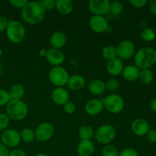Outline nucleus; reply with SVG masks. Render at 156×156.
<instances>
[{
	"label": "nucleus",
	"mask_w": 156,
	"mask_h": 156,
	"mask_svg": "<svg viewBox=\"0 0 156 156\" xmlns=\"http://www.w3.org/2000/svg\"><path fill=\"white\" fill-rule=\"evenodd\" d=\"M21 18L29 24H37L44 20L46 11L41 2H28L27 4L21 9Z\"/></svg>",
	"instance_id": "obj_1"
},
{
	"label": "nucleus",
	"mask_w": 156,
	"mask_h": 156,
	"mask_svg": "<svg viewBox=\"0 0 156 156\" xmlns=\"http://www.w3.org/2000/svg\"><path fill=\"white\" fill-rule=\"evenodd\" d=\"M134 62L140 70L150 69L156 62V51L149 47L140 48L134 55Z\"/></svg>",
	"instance_id": "obj_2"
},
{
	"label": "nucleus",
	"mask_w": 156,
	"mask_h": 156,
	"mask_svg": "<svg viewBox=\"0 0 156 156\" xmlns=\"http://www.w3.org/2000/svg\"><path fill=\"white\" fill-rule=\"evenodd\" d=\"M28 107L22 100H12L6 105V113L10 120L21 121L27 117L28 114Z\"/></svg>",
	"instance_id": "obj_3"
},
{
	"label": "nucleus",
	"mask_w": 156,
	"mask_h": 156,
	"mask_svg": "<svg viewBox=\"0 0 156 156\" xmlns=\"http://www.w3.org/2000/svg\"><path fill=\"white\" fill-rule=\"evenodd\" d=\"M5 31L8 39L14 44L21 43L26 35L25 27L18 21H9Z\"/></svg>",
	"instance_id": "obj_4"
},
{
	"label": "nucleus",
	"mask_w": 156,
	"mask_h": 156,
	"mask_svg": "<svg viewBox=\"0 0 156 156\" xmlns=\"http://www.w3.org/2000/svg\"><path fill=\"white\" fill-rule=\"evenodd\" d=\"M117 132L114 126L111 124H103L99 126L94 133L96 141L102 145H108L116 138Z\"/></svg>",
	"instance_id": "obj_5"
},
{
	"label": "nucleus",
	"mask_w": 156,
	"mask_h": 156,
	"mask_svg": "<svg viewBox=\"0 0 156 156\" xmlns=\"http://www.w3.org/2000/svg\"><path fill=\"white\" fill-rule=\"evenodd\" d=\"M104 108L111 114H120L124 109L125 103L123 98L118 94H111L104 98Z\"/></svg>",
	"instance_id": "obj_6"
},
{
	"label": "nucleus",
	"mask_w": 156,
	"mask_h": 156,
	"mask_svg": "<svg viewBox=\"0 0 156 156\" xmlns=\"http://www.w3.org/2000/svg\"><path fill=\"white\" fill-rule=\"evenodd\" d=\"M50 83L56 88H61L67 85L69 75L67 70L62 66L53 67L48 73Z\"/></svg>",
	"instance_id": "obj_7"
},
{
	"label": "nucleus",
	"mask_w": 156,
	"mask_h": 156,
	"mask_svg": "<svg viewBox=\"0 0 156 156\" xmlns=\"http://www.w3.org/2000/svg\"><path fill=\"white\" fill-rule=\"evenodd\" d=\"M55 128L51 123L43 122L37 126L35 129V138L36 140L41 143H44L50 140L53 136Z\"/></svg>",
	"instance_id": "obj_8"
},
{
	"label": "nucleus",
	"mask_w": 156,
	"mask_h": 156,
	"mask_svg": "<svg viewBox=\"0 0 156 156\" xmlns=\"http://www.w3.org/2000/svg\"><path fill=\"white\" fill-rule=\"evenodd\" d=\"M117 57L121 60H126L135 55L136 47L133 42L129 40H123L120 41L117 46Z\"/></svg>",
	"instance_id": "obj_9"
},
{
	"label": "nucleus",
	"mask_w": 156,
	"mask_h": 156,
	"mask_svg": "<svg viewBox=\"0 0 156 156\" xmlns=\"http://www.w3.org/2000/svg\"><path fill=\"white\" fill-rule=\"evenodd\" d=\"M111 2L108 0H91L88 3V9L94 15L105 16L110 13Z\"/></svg>",
	"instance_id": "obj_10"
},
{
	"label": "nucleus",
	"mask_w": 156,
	"mask_h": 156,
	"mask_svg": "<svg viewBox=\"0 0 156 156\" xmlns=\"http://www.w3.org/2000/svg\"><path fill=\"white\" fill-rule=\"evenodd\" d=\"M1 141L8 148H15L21 142L20 133L14 129H5L1 135Z\"/></svg>",
	"instance_id": "obj_11"
},
{
	"label": "nucleus",
	"mask_w": 156,
	"mask_h": 156,
	"mask_svg": "<svg viewBox=\"0 0 156 156\" xmlns=\"http://www.w3.org/2000/svg\"><path fill=\"white\" fill-rule=\"evenodd\" d=\"M90 28L97 34L105 33L109 27V23L105 16L93 15L89 20Z\"/></svg>",
	"instance_id": "obj_12"
},
{
	"label": "nucleus",
	"mask_w": 156,
	"mask_h": 156,
	"mask_svg": "<svg viewBox=\"0 0 156 156\" xmlns=\"http://www.w3.org/2000/svg\"><path fill=\"white\" fill-rule=\"evenodd\" d=\"M130 128L132 132L138 136H143L150 129L149 122L143 118H136L131 123Z\"/></svg>",
	"instance_id": "obj_13"
},
{
	"label": "nucleus",
	"mask_w": 156,
	"mask_h": 156,
	"mask_svg": "<svg viewBox=\"0 0 156 156\" xmlns=\"http://www.w3.org/2000/svg\"><path fill=\"white\" fill-rule=\"evenodd\" d=\"M45 58L53 67L61 66L65 61V54L61 50L51 48L47 50V54Z\"/></svg>",
	"instance_id": "obj_14"
},
{
	"label": "nucleus",
	"mask_w": 156,
	"mask_h": 156,
	"mask_svg": "<svg viewBox=\"0 0 156 156\" xmlns=\"http://www.w3.org/2000/svg\"><path fill=\"white\" fill-rule=\"evenodd\" d=\"M104 109L102 100L98 98L90 99L85 103V111L88 115L94 117L100 114Z\"/></svg>",
	"instance_id": "obj_15"
},
{
	"label": "nucleus",
	"mask_w": 156,
	"mask_h": 156,
	"mask_svg": "<svg viewBox=\"0 0 156 156\" xmlns=\"http://www.w3.org/2000/svg\"><path fill=\"white\" fill-rule=\"evenodd\" d=\"M51 99L56 105L63 106L69 101V94L68 91L63 87L56 88L52 91Z\"/></svg>",
	"instance_id": "obj_16"
},
{
	"label": "nucleus",
	"mask_w": 156,
	"mask_h": 156,
	"mask_svg": "<svg viewBox=\"0 0 156 156\" xmlns=\"http://www.w3.org/2000/svg\"><path fill=\"white\" fill-rule=\"evenodd\" d=\"M123 67H124V65H123V60L119 59L118 57L108 60L106 64V70L108 73L114 77L122 74Z\"/></svg>",
	"instance_id": "obj_17"
},
{
	"label": "nucleus",
	"mask_w": 156,
	"mask_h": 156,
	"mask_svg": "<svg viewBox=\"0 0 156 156\" xmlns=\"http://www.w3.org/2000/svg\"><path fill=\"white\" fill-rule=\"evenodd\" d=\"M140 69L135 65H127L123 67L122 72V76L123 79L128 82H134L139 79Z\"/></svg>",
	"instance_id": "obj_18"
},
{
	"label": "nucleus",
	"mask_w": 156,
	"mask_h": 156,
	"mask_svg": "<svg viewBox=\"0 0 156 156\" xmlns=\"http://www.w3.org/2000/svg\"><path fill=\"white\" fill-rule=\"evenodd\" d=\"M95 147L91 140H81L77 147L79 156H91L94 154Z\"/></svg>",
	"instance_id": "obj_19"
},
{
	"label": "nucleus",
	"mask_w": 156,
	"mask_h": 156,
	"mask_svg": "<svg viewBox=\"0 0 156 156\" xmlns=\"http://www.w3.org/2000/svg\"><path fill=\"white\" fill-rule=\"evenodd\" d=\"M66 36L62 31L58 30L50 36V43L52 48L60 50L66 44Z\"/></svg>",
	"instance_id": "obj_20"
},
{
	"label": "nucleus",
	"mask_w": 156,
	"mask_h": 156,
	"mask_svg": "<svg viewBox=\"0 0 156 156\" xmlns=\"http://www.w3.org/2000/svg\"><path fill=\"white\" fill-rule=\"evenodd\" d=\"M88 89L91 94L95 96L102 95L105 92V82L99 79H94L90 81Z\"/></svg>",
	"instance_id": "obj_21"
},
{
	"label": "nucleus",
	"mask_w": 156,
	"mask_h": 156,
	"mask_svg": "<svg viewBox=\"0 0 156 156\" xmlns=\"http://www.w3.org/2000/svg\"><path fill=\"white\" fill-rule=\"evenodd\" d=\"M85 85V79L81 75H73L69 78L67 85L72 91H79L82 89Z\"/></svg>",
	"instance_id": "obj_22"
},
{
	"label": "nucleus",
	"mask_w": 156,
	"mask_h": 156,
	"mask_svg": "<svg viewBox=\"0 0 156 156\" xmlns=\"http://www.w3.org/2000/svg\"><path fill=\"white\" fill-rule=\"evenodd\" d=\"M73 8H74V4L71 0H56V1L55 9L61 15H69L73 11Z\"/></svg>",
	"instance_id": "obj_23"
},
{
	"label": "nucleus",
	"mask_w": 156,
	"mask_h": 156,
	"mask_svg": "<svg viewBox=\"0 0 156 156\" xmlns=\"http://www.w3.org/2000/svg\"><path fill=\"white\" fill-rule=\"evenodd\" d=\"M11 99L12 100H22L25 94V89L21 84H14L9 91Z\"/></svg>",
	"instance_id": "obj_24"
},
{
	"label": "nucleus",
	"mask_w": 156,
	"mask_h": 156,
	"mask_svg": "<svg viewBox=\"0 0 156 156\" xmlns=\"http://www.w3.org/2000/svg\"><path fill=\"white\" fill-rule=\"evenodd\" d=\"M94 135V129L88 125H83L79 128V136L81 140H91Z\"/></svg>",
	"instance_id": "obj_25"
},
{
	"label": "nucleus",
	"mask_w": 156,
	"mask_h": 156,
	"mask_svg": "<svg viewBox=\"0 0 156 156\" xmlns=\"http://www.w3.org/2000/svg\"><path fill=\"white\" fill-rule=\"evenodd\" d=\"M101 56L106 60H111V59H114L117 57V49L116 47L113 45L105 46L101 51Z\"/></svg>",
	"instance_id": "obj_26"
},
{
	"label": "nucleus",
	"mask_w": 156,
	"mask_h": 156,
	"mask_svg": "<svg viewBox=\"0 0 156 156\" xmlns=\"http://www.w3.org/2000/svg\"><path fill=\"white\" fill-rule=\"evenodd\" d=\"M21 141L26 143H33L36 140L34 131L30 128H24L20 133Z\"/></svg>",
	"instance_id": "obj_27"
},
{
	"label": "nucleus",
	"mask_w": 156,
	"mask_h": 156,
	"mask_svg": "<svg viewBox=\"0 0 156 156\" xmlns=\"http://www.w3.org/2000/svg\"><path fill=\"white\" fill-rule=\"evenodd\" d=\"M139 79L143 82V84L149 85L153 81L154 75L152 70L150 69H141L140 73V77Z\"/></svg>",
	"instance_id": "obj_28"
},
{
	"label": "nucleus",
	"mask_w": 156,
	"mask_h": 156,
	"mask_svg": "<svg viewBox=\"0 0 156 156\" xmlns=\"http://www.w3.org/2000/svg\"><path fill=\"white\" fill-rule=\"evenodd\" d=\"M123 5L120 1H113L111 2L110 5V13L113 15H119L123 12Z\"/></svg>",
	"instance_id": "obj_29"
},
{
	"label": "nucleus",
	"mask_w": 156,
	"mask_h": 156,
	"mask_svg": "<svg viewBox=\"0 0 156 156\" xmlns=\"http://www.w3.org/2000/svg\"><path fill=\"white\" fill-rule=\"evenodd\" d=\"M103 156H119V151L115 146L111 144L106 145L102 149Z\"/></svg>",
	"instance_id": "obj_30"
},
{
	"label": "nucleus",
	"mask_w": 156,
	"mask_h": 156,
	"mask_svg": "<svg viewBox=\"0 0 156 156\" xmlns=\"http://www.w3.org/2000/svg\"><path fill=\"white\" fill-rule=\"evenodd\" d=\"M105 89L108 90L111 92H114V91H117L120 88V82L118 80L111 78V79H108L106 82L105 83Z\"/></svg>",
	"instance_id": "obj_31"
},
{
	"label": "nucleus",
	"mask_w": 156,
	"mask_h": 156,
	"mask_svg": "<svg viewBox=\"0 0 156 156\" xmlns=\"http://www.w3.org/2000/svg\"><path fill=\"white\" fill-rule=\"evenodd\" d=\"M155 32L154 31L153 29L149 28V27L144 29L141 32V37L143 38V40H144L145 41H147V42L153 41L155 39Z\"/></svg>",
	"instance_id": "obj_32"
},
{
	"label": "nucleus",
	"mask_w": 156,
	"mask_h": 156,
	"mask_svg": "<svg viewBox=\"0 0 156 156\" xmlns=\"http://www.w3.org/2000/svg\"><path fill=\"white\" fill-rule=\"evenodd\" d=\"M10 123V118L5 113H0V131H5L8 129Z\"/></svg>",
	"instance_id": "obj_33"
},
{
	"label": "nucleus",
	"mask_w": 156,
	"mask_h": 156,
	"mask_svg": "<svg viewBox=\"0 0 156 156\" xmlns=\"http://www.w3.org/2000/svg\"><path fill=\"white\" fill-rule=\"evenodd\" d=\"M11 101L9 91L4 89H0V107L6 106Z\"/></svg>",
	"instance_id": "obj_34"
},
{
	"label": "nucleus",
	"mask_w": 156,
	"mask_h": 156,
	"mask_svg": "<svg viewBox=\"0 0 156 156\" xmlns=\"http://www.w3.org/2000/svg\"><path fill=\"white\" fill-rule=\"evenodd\" d=\"M45 11H51L56 8V1L55 0H43L41 2Z\"/></svg>",
	"instance_id": "obj_35"
},
{
	"label": "nucleus",
	"mask_w": 156,
	"mask_h": 156,
	"mask_svg": "<svg viewBox=\"0 0 156 156\" xmlns=\"http://www.w3.org/2000/svg\"><path fill=\"white\" fill-rule=\"evenodd\" d=\"M119 156H140L138 152L132 148H126L119 152Z\"/></svg>",
	"instance_id": "obj_36"
},
{
	"label": "nucleus",
	"mask_w": 156,
	"mask_h": 156,
	"mask_svg": "<svg viewBox=\"0 0 156 156\" xmlns=\"http://www.w3.org/2000/svg\"><path fill=\"white\" fill-rule=\"evenodd\" d=\"M27 2H28L27 0H10L9 1V3L12 7L21 9L27 4Z\"/></svg>",
	"instance_id": "obj_37"
},
{
	"label": "nucleus",
	"mask_w": 156,
	"mask_h": 156,
	"mask_svg": "<svg viewBox=\"0 0 156 156\" xmlns=\"http://www.w3.org/2000/svg\"><path fill=\"white\" fill-rule=\"evenodd\" d=\"M76 107L73 102L68 101L65 105H63V110L66 114H73L76 111Z\"/></svg>",
	"instance_id": "obj_38"
},
{
	"label": "nucleus",
	"mask_w": 156,
	"mask_h": 156,
	"mask_svg": "<svg viewBox=\"0 0 156 156\" xmlns=\"http://www.w3.org/2000/svg\"><path fill=\"white\" fill-rule=\"evenodd\" d=\"M129 4L134 8L136 9H141L146 5L148 3L147 0H129Z\"/></svg>",
	"instance_id": "obj_39"
},
{
	"label": "nucleus",
	"mask_w": 156,
	"mask_h": 156,
	"mask_svg": "<svg viewBox=\"0 0 156 156\" xmlns=\"http://www.w3.org/2000/svg\"><path fill=\"white\" fill-rule=\"evenodd\" d=\"M146 140L150 143H156V130L155 129H149V132L146 135Z\"/></svg>",
	"instance_id": "obj_40"
},
{
	"label": "nucleus",
	"mask_w": 156,
	"mask_h": 156,
	"mask_svg": "<svg viewBox=\"0 0 156 156\" xmlns=\"http://www.w3.org/2000/svg\"><path fill=\"white\" fill-rule=\"evenodd\" d=\"M8 24H9V20L7 19V18L0 15V33L6 30Z\"/></svg>",
	"instance_id": "obj_41"
},
{
	"label": "nucleus",
	"mask_w": 156,
	"mask_h": 156,
	"mask_svg": "<svg viewBox=\"0 0 156 156\" xmlns=\"http://www.w3.org/2000/svg\"><path fill=\"white\" fill-rule=\"evenodd\" d=\"M8 156H27V154H26V152H24V150H22V149H16L11 151Z\"/></svg>",
	"instance_id": "obj_42"
},
{
	"label": "nucleus",
	"mask_w": 156,
	"mask_h": 156,
	"mask_svg": "<svg viewBox=\"0 0 156 156\" xmlns=\"http://www.w3.org/2000/svg\"><path fill=\"white\" fill-rule=\"evenodd\" d=\"M9 149L7 146L0 143V156H8L9 154Z\"/></svg>",
	"instance_id": "obj_43"
},
{
	"label": "nucleus",
	"mask_w": 156,
	"mask_h": 156,
	"mask_svg": "<svg viewBox=\"0 0 156 156\" xmlns=\"http://www.w3.org/2000/svg\"><path fill=\"white\" fill-rule=\"evenodd\" d=\"M149 9L151 12L156 15V0H151L149 2Z\"/></svg>",
	"instance_id": "obj_44"
},
{
	"label": "nucleus",
	"mask_w": 156,
	"mask_h": 156,
	"mask_svg": "<svg viewBox=\"0 0 156 156\" xmlns=\"http://www.w3.org/2000/svg\"><path fill=\"white\" fill-rule=\"evenodd\" d=\"M150 107H151V109H152L154 112L156 113V98H153L152 101H151Z\"/></svg>",
	"instance_id": "obj_45"
},
{
	"label": "nucleus",
	"mask_w": 156,
	"mask_h": 156,
	"mask_svg": "<svg viewBox=\"0 0 156 156\" xmlns=\"http://www.w3.org/2000/svg\"><path fill=\"white\" fill-rule=\"evenodd\" d=\"M47 54V50L46 49H42V50H40L39 55L41 57H46Z\"/></svg>",
	"instance_id": "obj_46"
},
{
	"label": "nucleus",
	"mask_w": 156,
	"mask_h": 156,
	"mask_svg": "<svg viewBox=\"0 0 156 156\" xmlns=\"http://www.w3.org/2000/svg\"><path fill=\"white\" fill-rule=\"evenodd\" d=\"M35 156H49V155H47V154H45V153H38V154H37Z\"/></svg>",
	"instance_id": "obj_47"
},
{
	"label": "nucleus",
	"mask_w": 156,
	"mask_h": 156,
	"mask_svg": "<svg viewBox=\"0 0 156 156\" xmlns=\"http://www.w3.org/2000/svg\"><path fill=\"white\" fill-rule=\"evenodd\" d=\"M2 72V64L0 63V75H1Z\"/></svg>",
	"instance_id": "obj_48"
},
{
	"label": "nucleus",
	"mask_w": 156,
	"mask_h": 156,
	"mask_svg": "<svg viewBox=\"0 0 156 156\" xmlns=\"http://www.w3.org/2000/svg\"><path fill=\"white\" fill-rule=\"evenodd\" d=\"M2 50L0 49V57L2 56Z\"/></svg>",
	"instance_id": "obj_49"
},
{
	"label": "nucleus",
	"mask_w": 156,
	"mask_h": 156,
	"mask_svg": "<svg viewBox=\"0 0 156 156\" xmlns=\"http://www.w3.org/2000/svg\"><path fill=\"white\" fill-rule=\"evenodd\" d=\"M155 94H156V91H155Z\"/></svg>",
	"instance_id": "obj_50"
}]
</instances>
